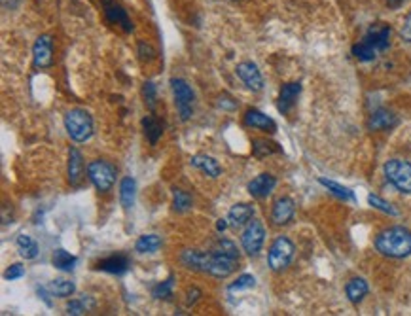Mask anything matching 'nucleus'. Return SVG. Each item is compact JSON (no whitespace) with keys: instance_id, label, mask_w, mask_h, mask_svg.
<instances>
[{"instance_id":"obj_21","label":"nucleus","mask_w":411,"mask_h":316,"mask_svg":"<svg viewBox=\"0 0 411 316\" xmlns=\"http://www.w3.org/2000/svg\"><path fill=\"white\" fill-rule=\"evenodd\" d=\"M84 176V158L78 148L69 150V182L71 186H78Z\"/></svg>"},{"instance_id":"obj_6","label":"nucleus","mask_w":411,"mask_h":316,"mask_svg":"<svg viewBox=\"0 0 411 316\" xmlns=\"http://www.w3.org/2000/svg\"><path fill=\"white\" fill-rule=\"evenodd\" d=\"M385 176L396 190L402 193H411V163L403 159H388L385 167Z\"/></svg>"},{"instance_id":"obj_26","label":"nucleus","mask_w":411,"mask_h":316,"mask_svg":"<svg viewBox=\"0 0 411 316\" xmlns=\"http://www.w3.org/2000/svg\"><path fill=\"white\" fill-rule=\"evenodd\" d=\"M16 245L23 260H34L38 256V243L32 237H29V235H19Z\"/></svg>"},{"instance_id":"obj_28","label":"nucleus","mask_w":411,"mask_h":316,"mask_svg":"<svg viewBox=\"0 0 411 316\" xmlns=\"http://www.w3.org/2000/svg\"><path fill=\"white\" fill-rule=\"evenodd\" d=\"M54 267H57L59 271H72V269L76 267V263H78V258L76 256H72L71 252H67L64 248H57L56 252H54Z\"/></svg>"},{"instance_id":"obj_1","label":"nucleus","mask_w":411,"mask_h":316,"mask_svg":"<svg viewBox=\"0 0 411 316\" xmlns=\"http://www.w3.org/2000/svg\"><path fill=\"white\" fill-rule=\"evenodd\" d=\"M239 265L237 245L230 239H218L213 248L205 252L203 273L214 278H228Z\"/></svg>"},{"instance_id":"obj_30","label":"nucleus","mask_w":411,"mask_h":316,"mask_svg":"<svg viewBox=\"0 0 411 316\" xmlns=\"http://www.w3.org/2000/svg\"><path fill=\"white\" fill-rule=\"evenodd\" d=\"M191 208V195L188 191L174 188L173 190V210L178 214L188 212Z\"/></svg>"},{"instance_id":"obj_43","label":"nucleus","mask_w":411,"mask_h":316,"mask_svg":"<svg viewBox=\"0 0 411 316\" xmlns=\"http://www.w3.org/2000/svg\"><path fill=\"white\" fill-rule=\"evenodd\" d=\"M400 36H402V40H406V42H410L411 44V16L406 17L402 29H400Z\"/></svg>"},{"instance_id":"obj_12","label":"nucleus","mask_w":411,"mask_h":316,"mask_svg":"<svg viewBox=\"0 0 411 316\" xmlns=\"http://www.w3.org/2000/svg\"><path fill=\"white\" fill-rule=\"evenodd\" d=\"M296 214V203L290 197H279L271 206V221L275 226H286L290 223Z\"/></svg>"},{"instance_id":"obj_18","label":"nucleus","mask_w":411,"mask_h":316,"mask_svg":"<svg viewBox=\"0 0 411 316\" xmlns=\"http://www.w3.org/2000/svg\"><path fill=\"white\" fill-rule=\"evenodd\" d=\"M129 267H131V261L124 254H114V256H108V258H104L97 263L99 271L110 273V275H124L129 271Z\"/></svg>"},{"instance_id":"obj_34","label":"nucleus","mask_w":411,"mask_h":316,"mask_svg":"<svg viewBox=\"0 0 411 316\" xmlns=\"http://www.w3.org/2000/svg\"><path fill=\"white\" fill-rule=\"evenodd\" d=\"M253 150L256 158H266V156H271V154H279L281 146L277 143H269V141H254Z\"/></svg>"},{"instance_id":"obj_32","label":"nucleus","mask_w":411,"mask_h":316,"mask_svg":"<svg viewBox=\"0 0 411 316\" xmlns=\"http://www.w3.org/2000/svg\"><path fill=\"white\" fill-rule=\"evenodd\" d=\"M173 286H174V275H169L165 280H161L158 284L152 288V297L156 300H169L173 295Z\"/></svg>"},{"instance_id":"obj_16","label":"nucleus","mask_w":411,"mask_h":316,"mask_svg":"<svg viewBox=\"0 0 411 316\" xmlns=\"http://www.w3.org/2000/svg\"><path fill=\"white\" fill-rule=\"evenodd\" d=\"M301 93V84L300 82H290V84H285L281 93H279V101H277V108L279 112L283 114H288L292 110L294 104L298 101V97Z\"/></svg>"},{"instance_id":"obj_9","label":"nucleus","mask_w":411,"mask_h":316,"mask_svg":"<svg viewBox=\"0 0 411 316\" xmlns=\"http://www.w3.org/2000/svg\"><path fill=\"white\" fill-rule=\"evenodd\" d=\"M32 63L38 69H48L54 63V42L49 34H42L32 46Z\"/></svg>"},{"instance_id":"obj_3","label":"nucleus","mask_w":411,"mask_h":316,"mask_svg":"<svg viewBox=\"0 0 411 316\" xmlns=\"http://www.w3.org/2000/svg\"><path fill=\"white\" fill-rule=\"evenodd\" d=\"M64 129L74 143H87L93 134V118L84 108H72L64 114Z\"/></svg>"},{"instance_id":"obj_10","label":"nucleus","mask_w":411,"mask_h":316,"mask_svg":"<svg viewBox=\"0 0 411 316\" xmlns=\"http://www.w3.org/2000/svg\"><path fill=\"white\" fill-rule=\"evenodd\" d=\"M103 12L106 21L110 25H118L126 32L133 31V21L127 16V10L116 0H103Z\"/></svg>"},{"instance_id":"obj_44","label":"nucleus","mask_w":411,"mask_h":316,"mask_svg":"<svg viewBox=\"0 0 411 316\" xmlns=\"http://www.w3.org/2000/svg\"><path fill=\"white\" fill-rule=\"evenodd\" d=\"M21 4V0H2V6L4 10H16Z\"/></svg>"},{"instance_id":"obj_15","label":"nucleus","mask_w":411,"mask_h":316,"mask_svg":"<svg viewBox=\"0 0 411 316\" xmlns=\"http://www.w3.org/2000/svg\"><path fill=\"white\" fill-rule=\"evenodd\" d=\"M243 121H245L246 127H253V129H258V131H263V133H275L277 131V123L269 118L268 114L256 110V108L246 110Z\"/></svg>"},{"instance_id":"obj_22","label":"nucleus","mask_w":411,"mask_h":316,"mask_svg":"<svg viewBox=\"0 0 411 316\" xmlns=\"http://www.w3.org/2000/svg\"><path fill=\"white\" fill-rule=\"evenodd\" d=\"M368 292H370V286H368V282L364 280L362 277H355L351 278L347 282V286H345V293H347V300L351 301V303H360V301L368 295Z\"/></svg>"},{"instance_id":"obj_27","label":"nucleus","mask_w":411,"mask_h":316,"mask_svg":"<svg viewBox=\"0 0 411 316\" xmlns=\"http://www.w3.org/2000/svg\"><path fill=\"white\" fill-rule=\"evenodd\" d=\"M54 297H71L72 293L76 292V286L71 280H64V278H56L51 280L46 288Z\"/></svg>"},{"instance_id":"obj_35","label":"nucleus","mask_w":411,"mask_h":316,"mask_svg":"<svg viewBox=\"0 0 411 316\" xmlns=\"http://www.w3.org/2000/svg\"><path fill=\"white\" fill-rule=\"evenodd\" d=\"M368 203H370L373 208L381 210V212L388 214V216H398V210H396L395 206L390 205L388 201H385V199H381L379 195H373V193H370V195H368Z\"/></svg>"},{"instance_id":"obj_41","label":"nucleus","mask_w":411,"mask_h":316,"mask_svg":"<svg viewBox=\"0 0 411 316\" xmlns=\"http://www.w3.org/2000/svg\"><path fill=\"white\" fill-rule=\"evenodd\" d=\"M218 108L228 112L237 110V101H233L230 95H220L218 97Z\"/></svg>"},{"instance_id":"obj_19","label":"nucleus","mask_w":411,"mask_h":316,"mask_svg":"<svg viewBox=\"0 0 411 316\" xmlns=\"http://www.w3.org/2000/svg\"><path fill=\"white\" fill-rule=\"evenodd\" d=\"M254 218V206L248 203H237L230 208L228 212V221H230L231 228H241L246 226L248 221Z\"/></svg>"},{"instance_id":"obj_11","label":"nucleus","mask_w":411,"mask_h":316,"mask_svg":"<svg viewBox=\"0 0 411 316\" xmlns=\"http://www.w3.org/2000/svg\"><path fill=\"white\" fill-rule=\"evenodd\" d=\"M235 72H237L239 80H241L250 91H261L263 78H261L260 69H258L253 61H243V63H239Z\"/></svg>"},{"instance_id":"obj_17","label":"nucleus","mask_w":411,"mask_h":316,"mask_svg":"<svg viewBox=\"0 0 411 316\" xmlns=\"http://www.w3.org/2000/svg\"><path fill=\"white\" fill-rule=\"evenodd\" d=\"M398 125V118L395 112L387 110V108H379L375 110L368 119V129L370 131H388L392 127Z\"/></svg>"},{"instance_id":"obj_45","label":"nucleus","mask_w":411,"mask_h":316,"mask_svg":"<svg viewBox=\"0 0 411 316\" xmlns=\"http://www.w3.org/2000/svg\"><path fill=\"white\" fill-rule=\"evenodd\" d=\"M228 226H230V221H228V218H226V220H218V221H216V230H218V231H226V230H228Z\"/></svg>"},{"instance_id":"obj_33","label":"nucleus","mask_w":411,"mask_h":316,"mask_svg":"<svg viewBox=\"0 0 411 316\" xmlns=\"http://www.w3.org/2000/svg\"><path fill=\"white\" fill-rule=\"evenodd\" d=\"M353 56H355L358 61H364V63H366V61H373L375 56H377V51H375L366 40H360L358 44L353 46Z\"/></svg>"},{"instance_id":"obj_14","label":"nucleus","mask_w":411,"mask_h":316,"mask_svg":"<svg viewBox=\"0 0 411 316\" xmlns=\"http://www.w3.org/2000/svg\"><path fill=\"white\" fill-rule=\"evenodd\" d=\"M275 186H277V178L273 174L261 173L248 184V193L256 199H266L268 195H271V191L275 190Z\"/></svg>"},{"instance_id":"obj_2","label":"nucleus","mask_w":411,"mask_h":316,"mask_svg":"<svg viewBox=\"0 0 411 316\" xmlns=\"http://www.w3.org/2000/svg\"><path fill=\"white\" fill-rule=\"evenodd\" d=\"M375 248L385 258L403 260L411 256V231L402 226L387 228L375 237Z\"/></svg>"},{"instance_id":"obj_39","label":"nucleus","mask_w":411,"mask_h":316,"mask_svg":"<svg viewBox=\"0 0 411 316\" xmlns=\"http://www.w3.org/2000/svg\"><path fill=\"white\" fill-rule=\"evenodd\" d=\"M137 51H139V59L141 61H146V63H150V61H154L156 59V49L152 48L148 42H144V40H141L139 42V46H137Z\"/></svg>"},{"instance_id":"obj_40","label":"nucleus","mask_w":411,"mask_h":316,"mask_svg":"<svg viewBox=\"0 0 411 316\" xmlns=\"http://www.w3.org/2000/svg\"><path fill=\"white\" fill-rule=\"evenodd\" d=\"M25 275V269L21 263H14V265H10L6 269V273H4V278L6 280H17V278H21Z\"/></svg>"},{"instance_id":"obj_38","label":"nucleus","mask_w":411,"mask_h":316,"mask_svg":"<svg viewBox=\"0 0 411 316\" xmlns=\"http://www.w3.org/2000/svg\"><path fill=\"white\" fill-rule=\"evenodd\" d=\"M256 284V278L253 275H241V277L231 282L230 284V292H241V290H248V288H254Z\"/></svg>"},{"instance_id":"obj_5","label":"nucleus","mask_w":411,"mask_h":316,"mask_svg":"<svg viewBox=\"0 0 411 316\" xmlns=\"http://www.w3.org/2000/svg\"><path fill=\"white\" fill-rule=\"evenodd\" d=\"M116 173H118L116 167L104 159H95L87 165V176L97 188V191H101V193L112 190V186L116 182Z\"/></svg>"},{"instance_id":"obj_29","label":"nucleus","mask_w":411,"mask_h":316,"mask_svg":"<svg viewBox=\"0 0 411 316\" xmlns=\"http://www.w3.org/2000/svg\"><path fill=\"white\" fill-rule=\"evenodd\" d=\"M161 245H163L161 237L150 233V235H143V237H139V241L134 243V250L141 254H152L156 252V250H159Z\"/></svg>"},{"instance_id":"obj_13","label":"nucleus","mask_w":411,"mask_h":316,"mask_svg":"<svg viewBox=\"0 0 411 316\" xmlns=\"http://www.w3.org/2000/svg\"><path fill=\"white\" fill-rule=\"evenodd\" d=\"M362 40H366L375 51H385L390 44V27L385 23L372 25Z\"/></svg>"},{"instance_id":"obj_7","label":"nucleus","mask_w":411,"mask_h":316,"mask_svg":"<svg viewBox=\"0 0 411 316\" xmlns=\"http://www.w3.org/2000/svg\"><path fill=\"white\" fill-rule=\"evenodd\" d=\"M171 89H173L174 104L178 108L180 119L182 121L190 119L191 114H193V101H196L190 84L182 78H173L171 80Z\"/></svg>"},{"instance_id":"obj_36","label":"nucleus","mask_w":411,"mask_h":316,"mask_svg":"<svg viewBox=\"0 0 411 316\" xmlns=\"http://www.w3.org/2000/svg\"><path fill=\"white\" fill-rule=\"evenodd\" d=\"M91 307H93V301L91 300H86V297L84 300H72L71 303H67V315L80 316Z\"/></svg>"},{"instance_id":"obj_23","label":"nucleus","mask_w":411,"mask_h":316,"mask_svg":"<svg viewBox=\"0 0 411 316\" xmlns=\"http://www.w3.org/2000/svg\"><path fill=\"white\" fill-rule=\"evenodd\" d=\"M134 195H137V182H134V178H131V176H126L119 182V203H121V206L126 210L133 208Z\"/></svg>"},{"instance_id":"obj_8","label":"nucleus","mask_w":411,"mask_h":316,"mask_svg":"<svg viewBox=\"0 0 411 316\" xmlns=\"http://www.w3.org/2000/svg\"><path fill=\"white\" fill-rule=\"evenodd\" d=\"M266 243V228L260 220H250L241 235V246L248 256H258Z\"/></svg>"},{"instance_id":"obj_25","label":"nucleus","mask_w":411,"mask_h":316,"mask_svg":"<svg viewBox=\"0 0 411 316\" xmlns=\"http://www.w3.org/2000/svg\"><path fill=\"white\" fill-rule=\"evenodd\" d=\"M203 261H205V252H201V250H191V248L182 250L180 263L186 269L203 273Z\"/></svg>"},{"instance_id":"obj_37","label":"nucleus","mask_w":411,"mask_h":316,"mask_svg":"<svg viewBox=\"0 0 411 316\" xmlns=\"http://www.w3.org/2000/svg\"><path fill=\"white\" fill-rule=\"evenodd\" d=\"M143 97H144V103L148 104V108L154 110V108H156V101H158V89H156V86H154V82H144Z\"/></svg>"},{"instance_id":"obj_4","label":"nucleus","mask_w":411,"mask_h":316,"mask_svg":"<svg viewBox=\"0 0 411 316\" xmlns=\"http://www.w3.org/2000/svg\"><path fill=\"white\" fill-rule=\"evenodd\" d=\"M294 252H296V246L288 237L285 235H281L273 241V245L269 246V252H268V265L271 271H275V273H281V271H285L288 265H290V261L294 258Z\"/></svg>"},{"instance_id":"obj_20","label":"nucleus","mask_w":411,"mask_h":316,"mask_svg":"<svg viewBox=\"0 0 411 316\" xmlns=\"http://www.w3.org/2000/svg\"><path fill=\"white\" fill-rule=\"evenodd\" d=\"M190 165L199 169L201 173H205L207 176H211V178H218L222 174V167L220 163L216 161L211 156H205V154H198V156H193L190 159Z\"/></svg>"},{"instance_id":"obj_31","label":"nucleus","mask_w":411,"mask_h":316,"mask_svg":"<svg viewBox=\"0 0 411 316\" xmlns=\"http://www.w3.org/2000/svg\"><path fill=\"white\" fill-rule=\"evenodd\" d=\"M318 182L325 186L326 190H330L336 195V197L343 199V201H356L355 197V191L349 190V188H345V186H341V184L333 182V180H326V178H320Z\"/></svg>"},{"instance_id":"obj_24","label":"nucleus","mask_w":411,"mask_h":316,"mask_svg":"<svg viewBox=\"0 0 411 316\" xmlns=\"http://www.w3.org/2000/svg\"><path fill=\"white\" fill-rule=\"evenodd\" d=\"M143 129L144 136L148 138V143H150L152 146H156L159 138H161V134H163V123H161L156 116H146V118L143 119Z\"/></svg>"},{"instance_id":"obj_42","label":"nucleus","mask_w":411,"mask_h":316,"mask_svg":"<svg viewBox=\"0 0 411 316\" xmlns=\"http://www.w3.org/2000/svg\"><path fill=\"white\" fill-rule=\"evenodd\" d=\"M203 293H201V290L199 288H196V286H191V288H188V292H186V303L188 305H196L199 301V297H201Z\"/></svg>"}]
</instances>
